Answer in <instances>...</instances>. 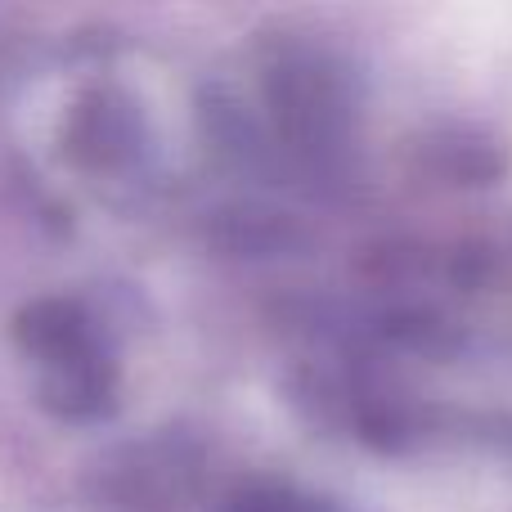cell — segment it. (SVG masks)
Here are the masks:
<instances>
[{
    "label": "cell",
    "mask_w": 512,
    "mask_h": 512,
    "mask_svg": "<svg viewBox=\"0 0 512 512\" xmlns=\"http://www.w3.org/2000/svg\"><path fill=\"white\" fill-rule=\"evenodd\" d=\"M234 512H319L315 504H306V499L297 495H279V490H261V495L243 499Z\"/></svg>",
    "instance_id": "obj_2"
},
{
    "label": "cell",
    "mask_w": 512,
    "mask_h": 512,
    "mask_svg": "<svg viewBox=\"0 0 512 512\" xmlns=\"http://www.w3.org/2000/svg\"><path fill=\"white\" fill-rule=\"evenodd\" d=\"M18 351L32 364L41 400L59 418H95L108 409L117 387V364L99 324L63 297H41L14 324Z\"/></svg>",
    "instance_id": "obj_1"
}]
</instances>
